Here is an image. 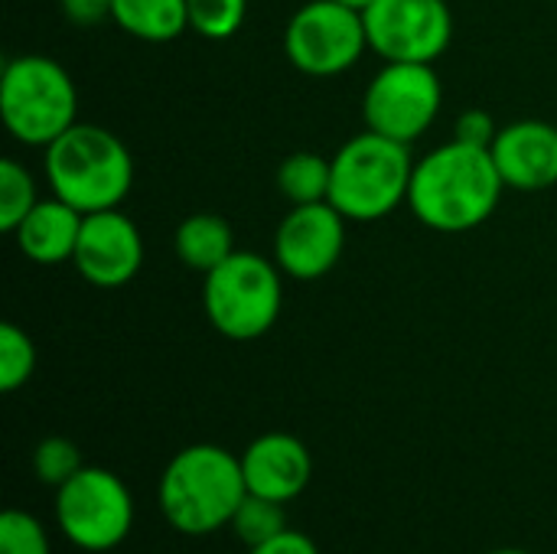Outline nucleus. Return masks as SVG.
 Wrapping results in <instances>:
<instances>
[{
  "instance_id": "f257e3e1",
  "label": "nucleus",
  "mask_w": 557,
  "mask_h": 554,
  "mask_svg": "<svg viewBox=\"0 0 557 554\" xmlns=\"http://www.w3.org/2000/svg\"><path fill=\"white\" fill-rule=\"evenodd\" d=\"M506 193L499 167L486 147L450 140L414 160L408 206L434 232L460 235L480 229Z\"/></svg>"
},
{
  "instance_id": "f03ea898",
  "label": "nucleus",
  "mask_w": 557,
  "mask_h": 554,
  "mask_svg": "<svg viewBox=\"0 0 557 554\" xmlns=\"http://www.w3.org/2000/svg\"><path fill=\"white\" fill-rule=\"evenodd\" d=\"M248 496L242 457L219 444H189L170 457L160 473L157 503L170 529L189 539L212 535L232 526Z\"/></svg>"
},
{
  "instance_id": "7ed1b4c3",
  "label": "nucleus",
  "mask_w": 557,
  "mask_h": 554,
  "mask_svg": "<svg viewBox=\"0 0 557 554\" xmlns=\"http://www.w3.org/2000/svg\"><path fill=\"white\" fill-rule=\"evenodd\" d=\"M52 196L75 206L82 216L121 209L134 186V160L117 134L98 124H72L42 157Z\"/></svg>"
},
{
  "instance_id": "20e7f679",
  "label": "nucleus",
  "mask_w": 557,
  "mask_h": 554,
  "mask_svg": "<svg viewBox=\"0 0 557 554\" xmlns=\"http://www.w3.org/2000/svg\"><path fill=\"white\" fill-rule=\"evenodd\" d=\"M330 202L349 222H379L408 202L414 160L408 144L362 131L349 137L333 157Z\"/></svg>"
},
{
  "instance_id": "39448f33",
  "label": "nucleus",
  "mask_w": 557,
  "mask_h": 554,
  "mask_svg": "<svg viewBox=\"0 0 557 554\" xmlns=\"http://www.w3.org/2000/svg\"><path fill=\"white\" fill-rule=\"evenodd\" d=\"M0 114L13 140L46 150L78 124V88L55 59L39 52L16 56L3 65Z\"/></svg>"
},
{
  "instance_id": "423d86ee",
  "label": "nucleus",
  "mask_w": 557,
  "mask_h": 554,
  "mask_svg": "<svg viewBox=\"0 0 557 554\" xmlns=\"http://www.w3.org/2000/svg\"><path fill=\"white\" fill-rule=\"evenodd\" d=\"M202 307L215 333L235 343L261 340L284 307V271L274 258L235 251L206 274Z\"/></svg>"
},
{
  "instance_id": "0eeeda50",
  "label": "nucleus",
  "mask_w": 557,
  "mask_h": 554,
  "mask_svg": "<svg viewBox=\"0 0 557 554\" xmlns=\"http://www.w3.org/2000/svg\"><path fill=\"white\" fill-rule=\"evenodd\" d=\"M55 526L82 552H114L134 529V496L117 473L82 467L55 490Z\"/></svg>"
},
{
  "instance_id": "6e6552de",
  "label": "nucleus",
  "mask_w": 557,
  "mask_h": 554,
  "mask_svg": "<svg viewBox=\"0 0 557 554\" xmlns=\"http://www.w3.org/2000/svg\"><path fill=\"white\" fill-rule=\"evenodd\" d=\"M444 104V85L428 62H385L362 98L366 127L398 144H414L431 131Z\"/></svg>"
},
{
  "instance_id": "1a4fd4ad",
  "label": "nucleus",
  "mask_w": 557,
  "mask_h": 554,
  "mask_svg": "<svg viewBox=\"0 0 557 554\" xmlns=\"http://www.w3.org/2000/svg\"><path fill=\"white\" fill-rule=\"evenodd\" d=\"M366 49L369 36L362 13L336 0L304 3L284 29L287 59L294 62V69L313 78L349 72L366 56Z\"/></svg>"
},
{
  "instance_id": "9d476101",
  "label": "nucleus",
  "mask_w": 557,
  "mask_h": 554,
  "mask_svg": "<svg viewBox=\"0 0 557 554\" xmlns=\"http://www.w3.org/2000/svg\"><path fill=\"white\" fill-rule=\"evenodd\" d=\"M369 49L382 62L434 65L454 39L447 0H375L366 13Z\"/></svg>"
},
{
  "instance_id": "9b49d317",
  "label": "nucleus",
  "mask_w": 557,
  "mask_h": 554,
  "mask_svg": "<svg viewBox=\"0 0 557 554\" xmlns=\"http://www.w3.org/2000/svg\"><path fill=\"white\" fill-rule=\"evenodd\" d=\"M346 216L330 202L290 206L274 232V261L294 281L326 278L346 248Z\"/></svg>"
},
{
  "instance_id": "f8f14e48",
  "label": "nucleus",
  "mask_w": 557,
  "mask_h": 554,
  "mask_svg": "<svg viewBox=\"0 0 557 554\" xmlns=\"http://www.w3.org/2000/svg\"><path fill=\"white\" fill-rule=\"evenodd\" d=\"M72 264L88 284H95L101 291L124 287L144 268L140 229L121 209L88 212L82 219V232H78Z\"/></svg>"
},
{
  "instance_id": "ddd939ff",
  "label": "nucleus",
  "mask_w": 557,
  "mask_h": 554,
  "mask_svg": "<svg viewBox=\"0 0 557 554\" xmlns=\"http://www.w3.org/2000/svg\"><path fill=\"white\" fill-rule=\"evenodd\" d=\"M506 189L545 193L557 186V127L548 121H512L490 147Z\"/></svg>"
},
{
  "instance_id": "4468645a",
  "label": "nucleus",
  "mask_w": 557,
  "mask_h": 554,
  "mask_svg": "<svg viewBox=\"0 0 557 554\" xmlns=\"http://www.w3.org/2000/svg\"><path fill=\"white\" fill-rule=\"evenodd\" d=\"M245 487L255 496L294 503L313 480V457L307 444L294 434L271 431L255 438L242 454Z\"/></svg>"
},
{
  "instance_id": "2eb2a0df",
  "label": "nucleus",
  "mask_w": 557,
  "mask_h": 554,
  "mask_svg": "<svg viewBox=\"0 0 557 554\" xmlns=\"http://www.w3.org/2000/svg\"><path fill=\"white\" fill-rule=\"evenodd\" d=\"M82 219L85 216L59 196L39 199L29 216L13 229V242L36 264H62L75 258Z\"/></svg>"
},
{
  "instance_id": "dca6fc26",
  "label": "nucleus",
  "mask_w": 557,
  "mask_h": 554,
  "mask_svg": "<svg viewBox=\"0 0 557 554\" xmlns=\"http://www.w3.org/2000/svg\"><path fill=\"white\" fill-rule=\"evenodd\" d=\"M173 248H176V258L189 271H199L202 278L238 251L232 225L222 216H215V212H193V216H186L176 225Z\"/></svg>"
},
{
  "instance_id": "f3484780",
  "label": "nucleus",
  "mask_w": 557,
  "mask_h": 554,
  "mask_svg": "<svg viewBox=\"0 0 557 554\" xmlns=\"http://www.w3.org/2000/svg\"><path fill=\"white\" fill-rule=\"evenodd\" d=\"M111 20L134 39L173 42L189 29L186 0H114Z\"/></svg>"
},
{
  "instance_id": "a211bd4d",
  "label": "nucleus",
  "mask_w": 557,
  "mask_h": 554,
  "mask_svg": "<svg viewBox=\"0 0 557 554\" xmlns=\"http://www.w3.org/2000/svg\"><path fill=\"white\" fill-rule=\"evenodd\" d=\"M330 180H333V160L313 150H297L277 167V193L290 206L330 199Z\"/></svg>"
},
{
  "instance_id": "6ab92c4d",
  "label": "nucleus",
  "mask_w": 557,
  "mask_h": 554,
  "mask_svg": "<svg viewBox=\"0 0 557 554\" xmlns=\"http://www.w3.org/2000/svg\"><path fill=\"white\" fill-rule=\"evenodd\" d=\"M228 529L235 532V539H238L245 549H255V545H261V542L281 535L284 529H290V526H287V506L277 503V500H264V496L248 493V496L242 500L238 513L232 516V526H228Z\"/></svg>"
},
{
  "instance_id": "aec40b11",
  "label": "nucleus",
  "mask_w": 557,
  "mask_h": 554,
  "mask_svg": "<svg viewBox=\"0 0 557 554\" xmlns=\"http://www.w3.org/2000/svg\"><path fill=\"white\" fill-rule=\"evenodd\" d=\"M36 202H39V193H36L33 173L20 160L3 157L0 160V229L13 235V229L29 216Z\"/></svg>"
},
{
  "instance_id": "412c9836",
  "label": "nucleus",
  "mask_w": 557,
  "mask_h": 554,
  "mask_svg": "<svg viewBox=\"0 0 557 554\" xmlns=\"http://www.w3.org/2000/svg\"><path fill=\"white\" fill-rule=\"evenodd\" d=\"M82 467H85V460H82L78 444L62 434L42 438L33 451V473L49 490H59L62 483H69Z\"/></svg>"
},
{
  "instance_id": "4be33fe9",
  "label": "nucleus",
  "mask_w": 557,
  "mask_h": 554,
  "mask_svg": "<svg viewBox=\"0 0 557 554\" xmlns=\"http://www.w3.org/2000/svg\"><path fill=\"white\" fill-rule=\"evenodd\" d=\"M186 7L189 29L212 42L232 39L248 16V0H186Z\"/></svg>"
},
{
  "instance_id": "5701e85b",
  "label": "nucleus",
  "mask_w": 557,
  "mask_h": 554,
  "mask_svg": "<svg viewBox=\"0 0 557 554\" xmlns=\"http://www.w3.org/2000/svg\"><path fill=\"white\" fill-rule=\"evenodd\" d=\"M36 372V346L16 323L0 327V389L10 395L23 389Z\"/></svg>"
},
{
  "instance_id": "b1692460",
  "label": "nucleus",
  "mask_w": 557,
  "mask_h": 554,
  "mask_svg": "<svg viewBox=\"0 0 557 554\" xmlns=\"http://www.w3.org/2000/svg\"><path fill=\"white\" fill-rule=\"evenodd\" d=\"M0 554H52L46 526L23 509H7L0 519Z\"/></svg>"
},
{
  "instance_id": "393cba45",
  "label": "nucleus",
  "mask_w": 557,
  "mask_h": 554,
  "mask_svg": "<svg viewBox=\"0 0 557 554\" xmlns=\"http://www.w3.org/2000/svg\"><path fill=\"white\" fill-rule=\"evenodd\" d=\"M499 127H496V118L483 108H470L457 118L454 124V140H463V144H473V147H493Z\"/></svg>"
},
{
  "instance_id": "a878e982",
  "label": "nucleus",
  "mask_w": 557,
  "mask_h": 554,
  "mask_svg": "<svg viewBox=\"0 0 557 554\" xmlns=\"http://www.w3.org/2000/svg\"><path fill=\"white\" fill-rule=\"evenodd\" d=\"M248 554H320L317 542L307 535V532H297V529H284L281 535L248 549Z\"/></svg>"
},
{
  "instance_id": "bb28decb",
  "label": "nucleus",
  "mask_w": 557,
  "mask_h": 554,
  "mask_svg": "<svg viewBox=\"0 0 557 554\" xmlns=\"http://www.w3.org/2000/svg\"><path fill=\"white\" fill-rule=\"evenodd\" d=\"M59 3L65 20L75 26H95L101 20H111V7H114V0H59Z\"/></svg>"
},
{
  "instance_id": "cd10ccee",
  "label": "nucleus",
  "mask_w": 557,
  "mask_h": 554,
  "mask_svg": "<svg viewBox=\"0 0 557 554\" xmlns=\"http://www.w3.org/2000/svg\"><path fill=\"white\" fill-rule=\"evenodd\" d=\"M336 3H343V7H352V10H359V13H366L375 0H336Z\"/></svg>"
},
{
  "instance_id": "c85d7f7f",
  "label": "nucleus",
  "mask_w": 557,
  "mask_h": 554,
  "mask_svg": "<svg viewBox=\"0 0 557 554\" xmlns=\"http://www.w3.org/2000/svg\"><path fill=\"white\" fill-rule=\"evenodd\" d=\"M490 554H532V552H522V549H496V552Z\"/></svg>"
}]
</instances>
